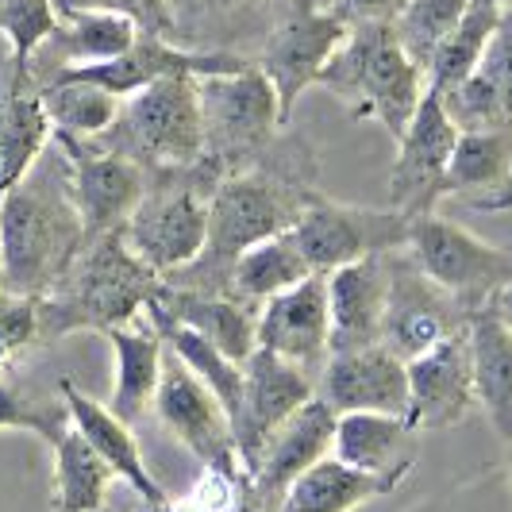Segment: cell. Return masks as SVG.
<instances>
[{
  "instance_id": "cell-1",
  "label": "cell",
  "mask_w": 512,
  "mask_h": 512,
  "mask_svg": "<svg viewBox=\"0 0 512 512\" xmlns=\"http://www.w3.org/2000/svg\"><path fill=\"white\" fill-rule=\"evenodd\" d=\"M320 166L316 154L301 135H285L262 166L239 170L220 178V185L208 197V239L205 251L166 274L162 282L174 289H193V293H216L224 297L228 274L235 258L251 251L262 239H274L289 231L308 201L320 193Z\"/></svg>"
},
{
  "instance_id": "cell-2",
  "label": "cell",
  "mask_w": 512,
  "mask_h": 512,
  "mask_svg": "<svg viewBox=\"0 0 512 512\" xmlns=\"http://www.w3.org/2000/svg\"><path fill=\"white\" fill-rule=\"evenodd\" d=\"M85 247V224L70 193L66 158L54 151L0 197V282L24 297H47Z\"/></svg>"
},
{
  "instance_id": "cell-3",
  "label": "cell",
  "mask_w": 512,
  "mask_h": 512,
  "mask_svg": "<svg viewBox=\"0 0 512 512\" xmlns=\"http://www.w3.org/2000/svg\"><path fill=\"white\" fill-rule=\"evenodd\" d=\"M162 278L135 255L124 231H108L85 239L70 274L54 293L39 297V328L43 343H58L66 335L97 332L108 335L147 316L151 297H158Z\"/></svg>"
},
{
  "instance_id": "cell-4",
  "label": "cell",
  "mask_w": 512,
  "mask_h": 512,
  "mask_svg": "<svg viewBox=\"0 0 512 512\" xmlns=\"http://www.w3.org/2000/svg\"><path fill=\"white\" fill-rule=\"evenodd\" d=\"M316 85L332 93L351 120H374L401 139L428 93V74L401 47L393 24H351Z\"/></svg>"
},
{
  "instance_id": "cell-5",
  "label": "cell",
  "mask_w": 512,
  "mask_h": 512,
  "mask_svg": "<svg viewBox=\"0 0 512 512\" xmlns=\"http://www.w3.org/2000/svg\"><path fill=\"white\" fill-rule=\"evenodd\" d=\"M220 178L224 174L208 158L193 162V166L151 174L143 201L124 224V239L158 278L189 266L205 251L208 197L220 185Z\"/></svg>"
},
{
  "instance_id": "cell-6",
  "label": "cell",
  "mask_w": 512,
  "mask_h": 512,
  "mask_svg": "<svg viewBox=\"0 0 512 512\" xmlns=\"http://www.w3.org/2000/svg\"><path fill=\"white\" fill-rule=\"evenodd\" d=\"M93 143L139 162L147 174L201 162L205 124H201L197 77H162L124 97L112 128L93 135Z\"/></svg>"
},
{
  "instance_id": "cell-7",
  "label": "cell",
  "mask_w": 512,
  "mask_h": 512,
  "mask_svg": "<svg viewBox=\"0 0 512 512\" xmlns=\"http://www.w3.org/2000/svg\"><path fill=\"white\" fill-rule=\"evenodd\" d=\"M205 158L228 178L239 170L262 166L282 139V108L270 77L247 62L235 74L197 77Z\"/></svg>"
},
{
  "instance_id": "cell-8",
  "label": "cell",
  "mask_w": 512,
  "mask_h": 512,
  "mask_svg": "<svg viewBox=\"0 0 512 512\" xmlns=\"http://www.w3.org/2000/svg\"><path fill=\"white\" fill-rule=\"evenodd\" d=\"M401 251L439 289H447L466 312L486 308L489 297L505 282H512V251L478 239L474 231H466L439 212L412 216L409 239Z\"/></svg>"
},
{
  "instance_id": "cell-9",
  "label": "cell",
  "mask_w": 512,
  "mask_h": 512,
  "mask_svg": "<svg viewBox=\"0 0 512 512\" xmlns=\"http://www.w3.org/2000/svg\"><path fill=\"white\" fill-rule=\"evenodd\" d=\"M347 31H351V24L328 0H289L282 20L262 39V47L255 51L251 62L270 77L285 128L293 120L297 101L305 97V89H312L320 81L332 54L343 47Z\"/></svg>"
},
{
  "instance_id": "cell-10",
  "label": "cell",
  "mask_w": 512,
  "mask_h": 512,
  "mask_svg": "<svg viewBox=\"0 0 512 512\" xmlns=\"http://www.w3.org/2000/svg\"><path fill=\"white\" fill-rule=\"evenodd\" d=\"M409 224L412 216L397 212V208L347 205L320 189L289 231H293L297 247L305 251L308 266L316 274H332L339 266H351L370 255L401 251L409 239Z\"/></svg>"
},
{
  "instance_id": "cell-11",
  "label": "cell",
  "mask_w": 512,
  "mask_h": 512,
  "mask_svg": "<svg viewBox=\"0 0 512 512\" xmlns=\"http://www.w3.org/2000/svg\"><path fill=\"white\" fill-rule=\"evenodd\" d=\"M54 151L66 158L70 193L85 224V239H97L108 231H124L131 212L139 208L151 174L124 154L108 151L93 139L54 131Z\"/></svg>"
},
{
  "instance_id": "cell-12",
  "label": "cell",
  "mask_w": 512,
  "mask_h": 512,
  "mask_svg": "<svg viewBox=\"0 0 512 512\" xmlns=\"http://www.w3.org/2000/svg\"><path fill=\"white\" fill-rule=\"evenodd\" d=\"M154 420L178 439L181 447L201 462V466H220V470H247L239 459V443L231 428L228 412L220 397L208 389L185 362L166 347L162 362V382L154 393Z\"/></svg>"
},
{
  "instance_id": "cell-13",
  "label": "cell",
  "mask_w": 512,
  "mask_h": 512,
  "mask_svg": "<svg viewBox=\"0 0 512 512\" xmlns=\"http://www.w3.org/2000/svg\"><path fill=\"white\" fill-rule=\"evenodd\" d=\"M470 324V312L439 289L405 251L389 255V293H385L382 316V347L397 359H416L432 351L436 343L459 335Z\"/></svg>"
},
{
  "instance_id": "cell-14",
  "label": "cell",
  "mask_w": 512,
  "mask_h": 512,
  "mask_svg": "<svg viewBox=\"0 0 512 512\" xmlns=\"http://www.w3.org/2000/svg\"><path fill=\"white\" fill-rule=\"evenodd\" d=\"M459 135L462 131L447 116L443 97L436 89H428L405 135L397 139V162L389 174V208H397L405 216L436 212V205L443 201V181H447L451 154L459 147Z\"/></svg>"
},
{
  "instance_id": "cell-15",
  "label": "cell",
  "mask_w": 512,
  "mask_h": 512,
  "mask_svg": "<svg viewBox=\"0 0 512 512\" xmlns=\"http://www.w3.org/2000/svg\"><path fill=\"white\" fill-rule=\"evenodd\" d=\"M312 397H316V378L308 370L278 359L266 347H255V355L243 362V409L235 416V443L247 474L266 439L274 436V428H282Z\"/></svg>"
},
{
  "instance_id": "cell-16",
  "label": "cell",
  "mask_w": 512,
  "mask_h": 512,
  "mask_svg": "<svg viewBox=\"0 0 512 512\" xmlns=\"http://www.w3.org/2000/svg\"><path fill=\"white\" fill-rule=\"evenodd\" d=\"M258 347L308 370L312 378L332 355V308L328 274H308L258 308Z\"/></svg>"
},
{
  "instance_id": "cell-17",
  "label": "cell",
  "mask_w": 512,
  "mask_h": 512,
  "mask_svg": "<svg viewBox=\"0 0 512 512\" xmlns=\"http://www.w3.org/2000/svg\"><path fill=\"white\" fill-rule=\"evenodd\" d=\"M316 397L335 412H389L409 420V362L389 347L328 355L316 374Z\"/></svg>"
},
{
  "instance_id": "cell-18",
  "label": "cell",
  "mask_w": 512,
  "mask_h": 512,
  "mask_svg": "<svg viewBox=\"0 0 512 512\" xmlns=\"http://www.w3.org/2000/svg\"><path fill=\"white\" fill-rule=\"evenodd\" d=\"M478 405L474 397V366H470V335L436 343L432 351L409 359V424L416 432H443L466 420Z\"/></svg>"
},
{
  "instance_id": "cell-19",
  "label": "cell",
  "mask_w": 512,
  "mask_h": 512,
  "mask_svg": "<svg viewBox=\"0 0 512 512\" xmlns=\"http://www.w3.org/2000/svg\"><path fill=\"white\" fill-rule=\"evenodd\" d=\"M289 0H170L174 43L189 51H231L255 58Z\"/></svg>"
},
{
  "instance_id": "cell-20",
  "label": "cell",
  "mask_w": 512,
  "mask_h": 512,
  "mask_svg": "<svg viewBox=\"0 0 512 512\" xmlns=\"http://www.w3.org/2000/svg\"><path fill=\"white\" fill-rule=\"evenodd\" d=\"M335 439V412L312 397L305 409H297L282 428H274V436L266 439V447L258 451L251 466V486L262 512H278L289 486L305 474L308 466L332 455Z\"/></svg>"
},
{
  "instance_id": "cell-21",
  "label": "cell",
  "mask_w": 512,
  "mask_h": 512,
  "mask_svg": "<svg viewBox=\"0 0 512 512\" xmlns=\"http://www.w3.org/2000/svg\"><path fill=\"white\" fill-rule=\"evenodd\" d=\"M416 428L389 412H343L335 416L332 455L370 478L397 489L416 466Z\"/></svg>"
},
{
  "instance_id": "cell-22",
  "label": "cell",
  "mask_w": 512,
  "mask_h": 512,
  "mask_svg": "<svg viewBox=\"0 0 512 512\" xmlns=\"http://www.w3.org/2000/svg\"><path fill=\"white\" fill-rule=\"evenodd\" d=\"M393 255V251H389ZM389 255H370L328 274L332 308V355L366 351L382 343L385 293H389Z\"/></svg>"
},
{
  "instance_id": "cell-23",
  "label": "cell",
  "mask_w": 512,
  "mask_h": 512,
  "mask_svg": "<svg viewBox=\"0 0 512 512\" xmlns=\"http://www.w3.org/2000/svg\"><path fill=\"white\" fill-rule=\"evenodd\" d=\"M439 97L459 131L512 128V4H505L478 70Z\"/></svg>"
},
{
  "instance_id": "cell-24",
  "label": "cell",
  "mask_w": 512,
  "mask_h": 512,
  "mask_svg": "<svg viewBox=\"0 0 512 512\" xmlns=\"http://www.w3.org/2000/svg\"><path fill=\"white\" fill-rule=\"evenodd\" d=\"M443 201H459L474 212L512 208V128L462 131L451 154Z\"/></svg>"
},
{
  "instance_id": "cell-25",
  "label": "cell",
  "mask_w": 512,
  "mask_h": 512,
  "mask_svg": "<svg viewBox=\"0 0 512 512\" xmlns=\"http://www.w3.org/2000/svg\"><path fill=\"white\" fill-rule=\"evenodd\" d=\"M58 389H62V397H66V409H70L74 428L101 451V459L116 470V478L128 482L139 501H147V505H166L170 493H166V486L151 474V466L143 459V447H139V439H135V428H131L128 420H120L108 405L93 401L89 393H81L70 378H62Z\"/></svg>"
},
{
  "instance_id": "cell-26",
  "label": "cell",
  "mask_w": 512,
  "mask_h": 512,
  "mask_svg": "<svg viewBox=\"0 0 512 512\" xmlns=\"http://www.w3.org/2000/svg\"><path fill=\"white\" fill-rule=\"evenodd\" d=\"M112 347V393L108 409L131 428L151 412L158 382H162V362H166V339L158 335L151 320H135L124 328H112L104 335Z\"/></svg>"
},
{
  "instance_id": "cell-27",
  "label": "cell",
  "mask_w": 512,
  "mask_h": 512,
  "mask_svg": "<svg viewBox=\"0 0 512 512\" xmlns=\"http://www.w3.org/2000/svg\"><path fill=\"white\" fill-rule=\"evenodd\" d=\"M139 39V24L120 16V12H66L62 24L51 39L39 47L31 58V81L35 89L51 74L66 70V66H85V62H108L116 54H124Z\"/></svg>"
},
{
  "instance_id": "cell-28",
  "label": "cell",
  "mask_w": 512,
  "mask_h": 512,
  "mask_svg": "<svg viewBox=\"0 0 512 512\" xmlns=\"http://www.w3.org/2000/svg\"><path fill=\"white\" fill-rule=\"evenodd\" d=\"M154 305L166 316H174L189 332L208 339L212 347H220L228 359L247 362L258 347V308H247L231 297L216 293H193V289H174L162 282Z\"/></svg>"
},
{
  "instance_id": "cell-29",
  "label": "cell",
  "mask_w": 512,
  "mask_h": 512,
  "mask_svg": "<svg viewBox=\"0 0 512 512\" xmlns=\"http://www.w3.org/2000/svg\"><path fill=\"white\" fill-rule=\"evenodd\" d=\"M470 366H474V397L489 416L493 432L512 451V332L486 308L470 312Z\"/></svg>"
},
{
  "instance_id": "cell-30",
  "label": "cell",
  "mask_w": 512,
  "mask_h": 512,
  "mask_svg": "<svg viewBox=\"0 0 512 512\" xmlns=\"http://www.w3.org/2000/svg\"><path fill=\"white\" fill-rule=\"evenodd\" d=\"M51 139L54 124L39 89L8 81L0 89V197L35 170V162L51 151Z\"/></svg>"
},
{
  "instance_id": "cell-31",
  "label": "cell",
  "mask_w": 512,
  "mask_h": 512,
  "mask_svg": "<svg viewBox=\"0 0 512 512\" xmlns=\"http://www.w3.org/2000/svg\"><path fill=\"white\" fill-rule=\"evenodd\" d=\"M308 274H316V270L308 266V258L297 247L293 231H282V235L262 239L251 251H243V255L235 258L224 297H231V301H239V305L247 308H262L270 297L285 293L289 285L305 282Z\"/></svg>"
},
{
  "instance_id": "cell-32",
  "label": "cell",
  "mask_w": 512,
  "mask_h": 512,
  "mask_svg": "<svg viewBox=\"0 0 512 512\" xmlns=\"http://www.w3.org/2000/svg\"><path fill=\"white\" fill-rule=\"evenodd\" d=\"M385 493H393L385 482L362 474V470H351L335 455H324L289 486L278 512H355Z\"/></svg>"
},
{
  "instance_id": "cell-33",
  "label": "cell",
  "mask_w": 512,
  "mask_h": 512,
  "mask_svg": "<svg viewBox=\"0 0 512 512\" xmlns=\"http://www.w3.org/2000/svg\"><path fill=\"white\" fill-rule=\"evenodd\" d=\"M54 455V501L51 512H97L108 505V489L116 470L101 459V451L70 424V432L58 439Z\"/></svg>"
},
{
  "instance_id": "cell-34",
  "label": "cell",
  "mask_w": 512,
  "mask_h": 512,
  "mask_svg": "<svg viewBox=\"0 0 512 512\" xmlns=\"http://www.w3.org/2000/svg\"><path fill=\"white\" fill-rule=\"evenodd\" d=\"M501 12H505L501 0H470V8L462 12V20L455 24V31L439 43V51L432 54V62H428V89L447 93V89L462 85L466 77L478 70L489 39H493V31H497Z\"/></svg>"
},
{
  "instance_id": "cell-35",
  "label": "cell",
  "mask_w": 512,
  "mask_h": 512,
  "mask_svg": "<svg viewBox=\"0 0 512 512\" xmlns=\"http://www.w3.org/2000/svg\"><path fill=\"white\" fill-rule=\"evenodd\" d=\"M39 97H43V108L51 116L54 131L81 135V139H93V135L112 128V120L120 116V104H124L116 93H108L101 85H89V81H74V77L43 81Z\"/></svg>"
},
{
  "instance_id": "cell-36",
  "label": "cell",
  "mask_w": 512,
  "mask_h": 512,
  "mask_svg": "<svg viewBox=\"0 0 512 512\" xmlns=\"http://www.w3.org/2000/svg\"><path fill=\"white\" fill-rule=\"evenodd\" d=\"M70 409L62 389L43 393L35 385H24L12 370L0 374V432H27L47 447H58V439L70 432Z\"/></svg>"
},
{
  "instance_id": "cell-37",
  "label": "cell",
  "mask_w": 512,
  "mask_h": 512,
  "mask_svg": "<svg viewBox=\"0 0 512 512\" xmlns=\"http://www.w3.org/2000/svg\"><path fill=\"white\" fill-rule=\"evenodd\" d=\"M62 24L54 0H0V39L8 43V77L12 85L31 81V58Z\"/></svg>"
},
{
  "instance_id": "cell-38",
  "label": "cell",
  "mask_w": 512,
  "mask_h": 512,
  "mask_svg": "<svg viewBox=\"0 0 512 512\" xmlns=\"http://www.w3.org/2000/svg\"><path fill=\"white\" fill-rule=\"evenodd\" d=\"M470 8V0H409L401 8V16L393 20V31L401 39V47L409 58L428 74V62L439 51V43L455 31L462 12Z\"/></svg>"
},
{
  "instance_id": "cell-39",
  "label": "cell",
  "mask_w": 512,
  "mask_h": 512,
  "mask_svg": "<svg viewBox=\"0 0 512 512\" xmlns=\"http://www.w3.org/2000/svg\"><path fill=\"white\" fill-rule=\"evenodd\" d=\"M31 347H43L39 297H24L0 285V374H8Z\"/></svg>"
},
{
  "instance_id": "cell-40",
  "label": "cell",
  "mask_w": 512,
  "mask_h": 512,
  "mask_svg": "<svg viewBox=\"0 0 512 512\" xmlns=\"http://www.w3.org/2000/svg\"><path fill=\"white\" fill-rule=\"evenodd\" d=\"M58 16L66 12H89V8H101V12H120L139 24V31L147 35H162L174 43V20H170V0H54Z\"/></svg>"
},
{
  "instance_id": "cell-41",
  "label": "cell",
  "mask_w": 512,
  "mask_h": 512,
  "mask_svg": "<svg viewBox=\"0 0 512 512\" xmlns=\"http://www.w3.org/2000/svg\"><path fill=\"white\" fill-rule=\"evenodd\" d=\"M347 24H393L409 0H328Z\"/></svg>"
},
{
  "instance_id": "cell-42",
  "label": "cell",
  "mask_w": 512,
  "mask_h": 512,
  "mask_svg": "<svg viewBox=\"0 0 512 512\" xmlns=\"http://www.w3.org/2000/svg\"><path fill=\"white\" fill-rule=\"evenodd\" d=\"M486 312H493V316H497V320H501V324L512 332V282H505L497 293H493V297H489Z\"/></svg>"
},
{
  "instance_id": "cell-43",
  "label": "cell",
  "mask_w": 512,
  "mask_h": 512,
  "mask_svg": "<svg viewBox=\"0 0 512 512\" xmlns=\"http://www.w3.org/2000/svg\"><path fill=\"white\" fill-rule=\"evenodd\" d=\"M97 512H116V509H112V505H104V509H97Z\"/></svg>"
},
{
  "instance_id": "cell-44",
  "label": "cell",
  "mask_w": 512,
  "mask_h": 512,
  "mask_svg": "<svg viewBox=\"0 0 512 512\" xmlns=\"http://www.w3.org/2000/svg\"><path fill=\"white\" fill-rule=\"evenodd\" d=\"M8 81H12V77H8ZM8 81H4V85H8ZM4 85H0V89H4Z\"/></svg>"
},
{
  "instance_id": "cell-45",
  "label": "cell",
  "mask_w": 512,
  "mask_h": 512,
  "mask_svg": "<svg viewBox=\"0 0 512 512\" xmlns=\"http://www.w3.org/2000/svg\"><path fill=\"white\" fill-rule=\"evenodd\" d=\"M501 4H512V0H501Z\"/></svg>"
},
{
  "instance_id": "cell-46",
  "label": "cell",
  "mask_w": 512,
  "mask_h": 512,
  "mask_svg": "<svg viewBox=\"0 0 512 512\" xmlns=\"http://www.w3.org/2000/svg\"><path fill=\"white\" fill-rule=\"evenodd\" d=\"M0 285H4V282H0Z\"/></svg>"
}]
</instances>
